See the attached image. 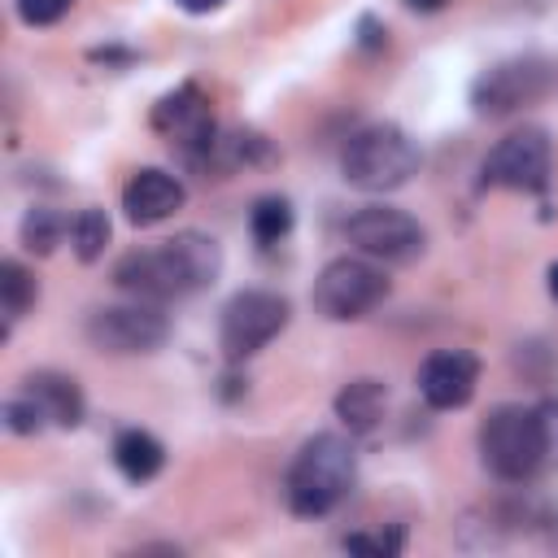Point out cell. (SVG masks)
I'll return each instance as SVG.
<instances>
[{"instance_id": "obj_1", "label": "cell", "mask_w": 558, "mask_h": 558, "mask_svg": "<svg viewBox=\"0 0 558 558\" xmlns=\"http://www.w3.org/2000/svg\"><path fill=\"white\" fill-rule=\"evenodd\" d=\"M222 270V248L205 231H179L153 248H131L113 266V288L135 301H179L201 288H209Z\"/></svg>"}, {"instance_id": "obj_2", "label": "cell", "mask_w": 558, "mask_h": 558, "mask_svg": "<svg viewBox=\"0 0 558 558\" xmlns=\"http://www.w3.org/2000/svg\"><path fill=\"white\" fill-rule=\"evenodd\" d=\"M353 480H357L353 445L344 436H336V432H318L288 462V475H283L288 510L301 514V519H323L349 497Z\"/></svg>"}, {"instance_id": "obj_3", "label": "cell", "mask_w": 558, "mask_h": 558, "mask_svg": "<svg viewBox=\"0 0 558 558\" xmlns=\"http://www.w3.org/2000/svg\"><path fill=\"white\" fill-rule=\"evenodd\" d=\"M418 170V148L397 122H371L349 135L340 153V174L357 192H392L405 187Z\"/></svg>"}, {"instance_id": "obj_4", "label": "cell", "mask_w": 558, "mask_h": 558, "mask_svg": "<svg viewBox=\"0 0 558 558\" xmlns=\"http://www.w3.org/2000/svg\"><path fill=\"white\" fill-rule=\"evenodd\" d=\"M480 462L501 484L532 480L549 462L545 440H541V423H536V405L532 410L527 405H493L488 418L480 423Z\"/></svg>"}, {"instance_id": "obj_5", "label": "cell", "mask_w": 558, "mask_h": 558, "mask_svg": "<svg viewBox=\"0 0 558 558\" xmlns=\"http://www.w3.org/2000/svg\"><path fill=\"white\" fill-rule=\"evenodd\" d=\"M558 87V65L545 57H506L471 83V109L480 118H510Z\"/></svg>"}, {"instance_id": "obj_6", "label": "cell", "mask_w": 558, "mask_h": 558, "mask_svg": "<svg viewBox=\"0 0 558 558\" xmlns=\"http://www.w3.org/2000/svg\"><path fill=\"white\" fill-rule=\"evenodd\" d=\"M388 296V275L371 262V257H336L318 270L314 279V310L331 323H349V318H366L375 305H384Z\"/></svg>"}, {"instance_id": "obj_7", "label": "cell", "mask_w": 558, "mask_h": 558, "mask_svg": "<svg viewBox=\"0 0 558 558\" xmlns=\"http://www.w3.org/2000/svg\"><path fill=\"white\" fill-rule=\"evenodd\" d=\"M292 318L288 296L266 292V288H244L222 305V323H218V344L231 362H244L253 353H262Z\"/></svg>"}, {"instance_id": "obj_8", "label": "cell", "mask_w": 558, "mask_h": 558, "mask_svg": "<svg viewBox=\"0 0 558 558\" xmlns=\"http://www.w3.org/2000/svg\"><path fill=\"white\" fill-rule=\"evenodd\" d=\"M153 131L161 140H170V148L187 166L205 170V157H209V148L218 140V122L209 113V96L196 83H179L174 92H166L153 105Z\"/></svg>"}, {"instance_id": "obj_9", "label": "cell", "mask_w": 558, "mask_h": 558, "mask_svg": "<svg viewBox=\"0 0 558 558\" xmlns=\"http://www.w3.org/2000/svg\"><path fill=\"white\" fill-rule=\"evenodd\" d=\"M344 235L362 257L392 262V266H405V262L423 257V248H427V231L418 227V218H410L405 209H392V205H362L344 222Z\"/></svg>"}, {"instance_id": "obj_10", "label": "cell", "mask_w": 558, "mask_h": 558, "mask_svg": "<svg viewBox=\"0 0 558 558\" xmlns=\"http://www.w3.org/2000/svg\"><path fill=\"white\" fill-rule=\"evenodd\" d=\"M484 183L488 187H506V192H545L549 170H554V144L541 126H523L510 131L506 140H497L484 157Z\"/></svg>"}, {"instance_id": "obj_11", "label": "cell", "mask_w": 558, "mask_h": 558, "mask_svg": "<svg viewBox=\"0 0 558 558\" xmlns=\"http://www.w3.org/2000/svg\"><path fill=\"white\" fill-rule=\"evenodd\" d=\"M170 336V323L161 305L153 301H126V305H100L87 314V340L100 353H153Z\"/></svg>"}, {"instance_id": "obj_12", "label": "cell", "mask_w": 558, "mask_h": 558, "mask_svg": "<svg viewBox=\"0 0 558 558\" xmlns=\"http://www.w3.org/2000/svg\"><path fill=\"white\" fill-rule=\"evenodd\" d=\"M480 357L466 349H440L418 366V392L432 410H462L475 397Z\"/></svg>"}, {"instance_id": "obj_13", "label": "cell", "mask_w": 558, "mask_h": 558, "mask_svg": "<svg viewBox=\"0 0 558 558\" xmlns=\"http://www.w3.org/2000/svg\"><path fill=\"white\" fill-rule=\"evenodd\" d=\"M183 201H187L183 179L170 174V170H161V166L135 170V174L126 179V187H122V214H126L131 227H157V222H166L170 214H179Z\"/></svg>"}, {"instance_id": "obj_14", "label": "cell", "mask_w": 558, "mask_h": 558, "mask_svg": "<svg viewBox=\"0 0 558 558\" xmlns=\"http://www.w3.org/2000/svg\"><path fill=\"white\" fill-rule=\"evenodd\" d=\"M22 388L44 405L48 423L52 427H78L83 414H87V401H83V388L74 375H61V371H31L22 379Z\"/></svg>"}, {"instance_id": "obj_15", "label": "cell", "mask_w": 558, "mask_h": 558, "mask_svg": "<svg viewBox=\"0 0 558 558\" xmlns=\"http://www.w3.org/2000/svg\"><path fill=\"white\" fill-rule=\"evenodd\" d=\"M384 410H388V388H384V379L362 375V379H349V384L336 392V418H340L349 432H357V436L375 432L379 418H384Z\"/></svg>"}, {"instance_id": "obj_16", "label": "cell", "mask_w": 558, "mask_h": 558, "mask_svg": "<svg viewBox=\"0 0 558 558\" xmlns=\"http://www.w3.org/2000/svg\"><path fill=\"white\" fill-rule=\"evenodd\" d=\"M113 466L131 480V484H148L161 466H166V449L153 432L144 427H122L113 436Z\"/></svg>"}, {"instance_id": "obj_17", "label": "cell", "mask_w": 558, "mask_h": 558, "mask_svg": "<svg viewBox=\"0 0 558 558\" xmlns=\"http://www.w3.org/2000/svg\"><path fill=\"white\" fill-rule=\"evenodd\" d=\"M65 231H70V218H65L61 209H52V205H35V209H26V218H22V227H17L22 248L35 253V257H48V253L65 240Z\"/></svg>"}, {"instance_id": "obj_18", "label": "cell", "mask_w": 558, "mask_h": 558, "mask_svg": "<svg viewBox=\"0 0 558 558\" xmlns=\"http://www.w3.org/2000/svg\"><path fill=\"white\" fill-rule=\"evenodd\" d=\"M39 301V283H35V275L17 262V257H9V262H0V305H4V336H9V327L31 310Z\"/></svg>"}, {"instance_id": "obj_19", "label": "cell", "mask_w": 558, "mask_h": 558, "mask_svg": "<svg viewBox=\"0 0 558 558\" xmlns=\"http://www.w3.org/2000/svg\"><path fill=\"white\" fill-rule=\"evenodd\" d=\"M248 231L262 248L279 244L292 231V201L288 196H257L253 209H248Z\"/></svg>"}, {"instance_id": "obj_20", "label": "cell", "mask_w": 558, "mask_h": 558, "mask_svg": "<svg viewBox=\"0 0 558 558\" xmlns=\"http://www.w3.org/2000/svg\"><path fill=\"white\" fill-rule=\"evenodd\" d=\"M70 244H74L78 262H96L105 253V244H109V214L96 209V205L78 209V218L70 222Z\"/></svg>"}, {"instance_id": "obj_21", "label": "cell", "mask_w": 558, "mask_h": 558, "mask_svg": "<svg viewBox=\"0 0 558 558\" xmlns=\"http://www.w3.org/2000/svg\"><path fill=\"white\" fill-rule=\"evenodd\" d=\"M4 427H9L13 436H35V432L48 427V414H44V405L22 388L17 397L4 401Z\"/></svg>"}, {"instance_id": "obj_22", "label": "cell", "mask_w": 558, "mask_h": 558, "mask_svg": "<svg viewBox=\"0 0 558 558\" xmlns=\"http://www.w3.org/2000/svg\"><path fill=\"white\" fill-rule=\"evenodd\" d=\"M401 545H405V532L401 527H379V532H353V536H344V549L349 554H366V558H392V554H401Z\"/></svg>"}, {"instance_id": "obj_23", "label": "cell", "mask_w": 558, "mask_h": 558, "mask_svg": "<svg viewBox=\"0 0 558 558\" xmlns=\"http://www.w3.org/2000/svg\"><path fill=\"white\" fill-rule=\"evenodd\" d=\"M70 4L74 0H17V17L26 26H52V22H61L70 13Z\"/></svg>"}, {"instance_id": "obj_24", "label": "cell", "mask_w": 558, "mask_h": 558, "mask_svg": "<svg viewBox=\"0 0 558 558\" xmlns=\"http://www.w3.org/2000/svg\"><path fill=\"white\" fill-rule=\"evenodd\" d=\"M536 423H541L545 458L558 462V401H541V405H536Z\"/></svg>"}, {"instance_id": "obj_25", "label": "cell", "mask_w": 558, "mask_h": 558, "mask_svg": "<svg viewBox=\"0 0 558 558\" xmlns=\"http://www.w3.org/2000/svg\"><path fill=\"white\" fill-rule=\"evenodd\" d=\"M357 26H362V48H384V26L375 17H362Z\"/></svg>"}, {"instance_id": "obj_26", "label": "cell", "mask_w": 558, "mask_h": 558, "mask_svg": "<svg viewBox=\"0 0 558 558\" xmlns=\"http://www.w3.org/2000/svg\"><path fill=\"white\" fill-rule=\"evenodd\" d=\"M183 13H214V9H222L227 0H174Z\"/></svg>"}, {"instance_id": "obj_27", "label": "cell", "mask_w": 558, "mask_h": 558, "mask_svg": "<svg viewBox=\"0 0 558 558\" xmlns=\"http://www.w3.org/2000/svg\"><path fill=\"white\" fill-rule=\"evenodd\" d=\"M405 4H410V9H418V13H436L445 0H405Z\"/></svg>"}, {"instance_id": "obj_28", "label": "cell", "mask_w": 558, "mask_h": 558, "mask_svg": "<svg viewBox=\"0 0 558 558\" xmlns=\"http://www.w3.org/2000/svg\"><path fill=\"white\" fill-rule=\"evenodd\" d=\"M549 296H554V301H558V262H554V266H549Z\"/></svg>"}]
</instances>
